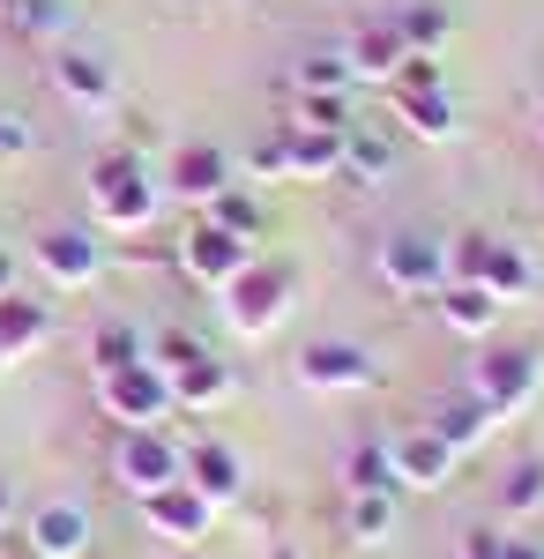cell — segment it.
Here are the masks:
<instances>
[{"instance_id": "cell-1", "label": "cell", "mask_w": 544, "mask_h": 559, "mask_svg": "<svg viewBox=\"0 0 544 559\" xmlns=\"http://www.w3.org/2000/svg\"><path fill=\"white\" fill-rule=\"evenodd\" d=\"M157 366H165V381H172V403H187V411H210V403L232 395V366L202 336H187V329L157 336Z\"/></svg>"}, {"instance_id": "cell-2", "label": "cell", "mask_w": 544, "mask_h": 559, "mask_svg": "<svg viewBox=\"0 0 544 559\" xmlns=\"http://www.w3.org/2000/svg\"><path fill=\"white\" fill-rule=\"evenodd\" d=\"M90 202H97V216H105L113 231H142V224L157 216V187L142 173V157L113 150V157L90 165Z\"/></svg>"}, {"instance_id": "cell-3", "label": "cell", "mask_w": 544, "mask_h": 559, "mask_svg": "<svg viewBox=\"0 0 544 559\" xmlns=\"http://www.w3.org/2000/svg\"><path fill=\"white\" fill-rule=\"evenodd\" d=\"M292 269L284 261H247L232 284H224V321L239 329V336H269L276 321H284V306H292Z\"/></svg>"}, {"instance_id": "cell-4", "label": "cell", "mask_w": 544, "mask_h": 559, "mask_svg": "<svg viewBox=\"0 0 544 559\" xmlns=\"http://www.w3.org/2000/svg\"><path fill=\"white\" fill-rule=\"evenodd\" d=\"M113 471H120L127 492H142V500H150V492H165L172 477L187 471V448H179L165 426H127L120 448H113Z\"/></svg>"}, {"instance_id": "cell-5", "label": "cell", "mask_w": 544, "mask_h": 559, "mask_svg": "<svg viewBox=\"0 0 544 559\" xmlns=\"http://www.w3.org/2000/svg\"><path fill=\"white\" fill-rule=\"evenodd\" d=\"M97 395H105V411L120 426H165V411H172V381L157 358H134L120 373H97Z\"/></svg>"}, {"instance_id": "cell-6", "label": "cell", "mask_w": 544, "mask_h": 559, "mask_svg": "<svg viewBox=\"0 0 544 559\" xmlns=\"http://www.w3.org/2000/svg\"><path fill=\"white\" fill-rule=\"evenodd\" d=\"M470 395L493 411V418H507V411H522L530 395H537V350L530 344H507V350H485L477 366H470Z\"/></svg>"}, {"instance_id": "cell-7", "label": "cell", "mask_w": 544, "mask_h": 559, "mask_svg": "<svg viewBox=\"0 0 544 559\" xmlns=\"http://www.w3.org/2000/svg\"><path fill=\"white\" fill-rule=\"evenodd\" d=\"M380 284H395V292H440L448 284V247L440 239H425V231H388L380 239Z\"/></svg>"}, {"instance_id": "cell-8", "label": "cell", "mask_w": 544, "mask_h": 559, "mask_svg": "<svg viewBox=\"0 0 544 559\" xmlns=\"http://www.w3.org/2000/svg\"><path fill=\"white\" fill-rule=\"evenodd\" d=\"M247 261H253V239H232V231H216V224H194V231L179 239V269H187L194 284H210V292H224Z\"/></svg>"}, {"instance_id": "cell-9", "label": "cell", "mask_w": 544, "mask_h": 559, "mask_svg": "<svg viewBox=\"0 0 544 559\" xmlns=\"http://www.w3.org/2000/svg\"><path fill=\"white\" fill-rule=\"evenodd\" d=\"M38 261H45L52 284L83 292V284H97V269H105V247L90 239L83 224H45V231H38Z\"/></svg>"}, {"instance_id": "cell-10", "label": "cell", "mask_w": 544, "mask_h": 559, "mask_svg": "<svg viewBox=\"0 0 544 559\" xmlns=\"http://www.w3.org/2000/svg\"><path fill=\"white\" fill-rule=\"evenodd\" d=\"M388 463H395V485L433 492V485H448V477H456V448H448L433 426H411V432H395V440H388Z\"/></svg>"}, {"instance_id": "cell-11", "label": "cell", "mask_w": 544, "mask_h": 559, "mask_svg": "<svg viewBox=\"0 0 544 559\" xmlns=\"http://www.w3.org/2000/svg\"><path fill=\"white\" fill-rule=\"evenodd\" d=\"M142 515H150V530L157 537H172V545H194V537H210V522H216V508L187 485V477H172L165 492H150L142 500Z\"/></svg>"}, {"instance_id": "cell-12", "label": "cell", "mask_w": 544, "mask_h": 559, "mask_svg": "<svg viewBox=\"0 0 544 559\" xmlns=\"http://www.w3.org/2000/svg\"><path fill=\"white\" fill-rule=\"evenodd\" d=\"M23 537H31V559H83L90 552V508L83 500H45Z\"/></svg>"}, {"instance_id": "cell-13", "label": "cell", "mask_w": 544, "mask_h": 559, "mask_svg": "<svg viewBox=\"0 0 544 559\" xmlns=\"http://www.w3.org/2000/svg\"><path fill=\"white\" fill-rule=\"evenodd\" d=\"M298 381L321 388V395H343V388H366L374 381V358L358 344H343V336H329V344H306L298 350Z\"/></svg>"}, {"instance_id": "cell-14", "label": "cell", "mask_w": 544, "mask_h": 559, "mask_svg": "<svg viewBox=\"0 0 544 559\" xmlns=\"http://www.w3.org/2000/svg\"><path fill=\"white\" fill-rule=\"evenodd\" d=\"M187 485H194V492H202V500H210V508H224V500H239V485H247V471H239V455H232V448H224V440H194V448H187Z\"/></svg>"}, {"instance_id": "cell-15", "label": "cell", "mask_w": 544, "mask_h": 559, "mask_svg": "<svg viewBox=\"0 0 544 559\" xmlns=\"http://www.w3.org/2000/svg\"><path fill=\"white\" fill-rule=\"evenodd\" d=\"M403 60H411V45H403V31H395V15H380V23H366V31L351 38V75H358V83L403 75Z\"/></svg>"}, {"instance_id": "cell-16", "label": "cell", "mask_w": 544, "mask_h": 559, "mask_svg": "<svg viewBox=\"0 0 544 559\" xmlns=\"http://www.w3.org/2000/svg\"><path fill=\"white\" fill-rule=\"evenodd\" d=\"M52 90H60V97H75V105H113V68H105L97 52L60 45V52H52Z\"/></svg>"}, {"instance_id": "cell-17", "label": "cell", "mask_w": 544, "mask_h": 559, "mask_svg": "<svg viewBox=\"0 0 544 559\" xmlns=\"http://www.w3.org/2000/svg\"><path fill=\"white\" fill-rule=\"evenodd\" d=\"M172 187H179L187 202H216V194L232 187V157H224L216 142H187L179 165H172Z\"/></svg>"}, {"instance_id": "cell-18", "label": "cell", "mask_w": 544, "mask_h": 559, "mask_svg": "<svg viewBox=\"0 0 544 559\" xmlns=\"http://www.w3.org/2000/svg\"><path fill=\"white\" fill-rule=\"evenodd\" d=\"M433 299H440V321H448L456 336H485V329L500 321V299H493L485 284H462V276H448Z\"/></svg>"}, {"instance_id": "cell-19", "label": "cell", "mask_w": 544, "mask_h": 559, "mask_svg": "<svg viewBox=\"0 0 544 559\" xmlns=\"http://www.w3.org/2000/svg\"><path fill=\"white\" fill-rule=\"evenodd\" d=\"M284 157H292V179H335L343 173V134L329 128H284Z\"/></svg>"}, {"instance_id": "cell-20", "label": "cell", "mask_w": 544, "mask_h": 559, "mask_svg": "<svg viewBox=\"0 0 544 559\" xmlns=\"http://www.w3.org/2000/svg\"><path fill=\"white\" fill-rule=\"evenodd\" d=\"M425 426L440 432V440H448V448H456V455H470V448H477V440H485V432L500 426V418H493V411H485V403H477V395H456V403H440V411H433V418H425Z\"/></svg>"}, {"instance_id": "cell-21", "label": "cell", "mask_w": 544, "mask_h": 559, "mask_svg": "<svg viewBox=\"0 0 544 559\" xmlns=\"http://www.w3.org/2000/svg\"><path fill=\"white\" fill-rule=\"evenodd\" d=\"M45 306L38 299H15V292H0V358H23V350L45 344Z\"/></svg>"}, {"instance_id": "cell-22", "label": "cell", "mask_w": 544, "mask_h": 559, "mask_svg": "<svg viewBox=\"0 0 544 559\" xmlns=\"http://www.w3.org/2000/svg\"><path fill=\"white\" fill-rule=\"evenodd\" d=\"M395 112H403V128L425 134V142H448V134H456V105H448L440 90H395Z\"/></svg>"}, {"instance_id": "cell-23", "label": "cell", "mask_w": 544, "mask_h": 559, "mask_svg": "<svg viewBox=\"0 0 544 559\" xmlns=\"http://www.w3.org/2000/svg\"><path fill=\"white\" fill-rule=\"evenodd\" d=\"M343 530H351V545H388L395 537V492H351Z\"/></svg>"}, {"instance_id": "cell-24", "label": "cell", "mask_w": 544, "mask_h": 559, "mask_svg": "<svg viewBox=\"0 0 544 559\" xmlns=\"http://www.w3.org/2000/svg\"><path fill=\"white\" fill-rule=\"evenodd\" d=\"M343 173H351V179H388V173H395V150H388V134H380V128H358V120H351V128H343Z\"/></svg>"}, {"instance_id": "cell-25", "label": "cell", "mask_w": 544, "mask_h": 559, "mask_svg": "<svg viewBox=\"0 0 544 559\" xmlns=\"http://www.w3.org/2000/svg\"><path fill=\"white\" fill-rule=\"evenodd\" d=\"M477 284H485L493 299H522V292H530V261L515 254L507 239H493V247H485V261H477Z\"/></svg>"}, {"instance_id": "cell-26", "label": "cell", "mask_w": 544, "mask_h": 559, "mask_svg": "<svg viewBox=\"0 0 544 559\" xmlns=\"http://www.w3.org/2000/svg\"><path fill=\"white\" fill-rule=\"evenodd\" d=\"M395 31H403L411 52H440V45H448V8H440V0H403V8H395Z\"/></svg>"}, {"instance_id": "cell-27", "label": "cell", "mask_w": 544, "mask_h": 559, "mask_svg": "<svg viewBox=\"0 0 544 559\" xmlns=\"http://www.w3.org/2000/svg\"><path fill=\"white\" fill-rule=\"evenodd\" d=\"M343 485L351 492H395V463H388V440H358L343 455Z\"/></svg>"}, {"instance_id": "cell-28", "label": "cell", "mask_w": 544, "mask_h": 559, "mask_svg": "<svg viewBox=\"0 0 544 559\" xmlns=\"http://www.w3.org/2000/svg\"><path fill=\"white\" fill-rule=\"evenodd\" d=\"M500 508H507V515H537V508H544V463H537V455H522V463L507 471Z\"/></svg>"}, {"instance_id": "cell-29", "label": "cell", "mask_w": 544, "mask_h": 559, "mask_svg": "<svg viewBox=\"0 0 544 559\" xmlns=\"http://www.w3.org/2000/svg\"><path fill=\"white\" fill-rule=\"evenodd\" d=\"M210 224L232 231V239H253V231H261V202H253L247 187H224V194L210 202Z\"/></svg>"}, {"instance_id": "cell-30", "label": "cell", "mask_w": 544, "mask_h": 559, "mask_svg": "<svg viewBox=\"0 0 544 559\" xmlns=\"http://www.w3.org/2000/svg\"><path fill=\"white\" fill-rule=\"evenodd\" d=\"M134 358H142V344H134L127 321H105V329L90 336V366H97V373H120V366H134Z\"/></svg>"}, {"instance_id": "cell-31", "label": "cell", "mask_w": 544, "mask_h": 559, "mask_svg": "<svg viewBox=\"0 0 544 559\" xmlns=\"http://www.w3.org/2000/svg\"><path fill=\"white\" fill-rule=\"evenodd\" d=\"M298 128L343 134V128H351V97H343V90H298Z\"/></svg>"}, {"instance_id": "cell-32", "label": "cell", "mask_w": 544, "mask_h": 559, "mask_svg": "<svg viewBox=\"0 0 544 559\" xmlns=\"http://www.w3.org/2000/svg\"><path fill=\"white\" fill-rule=\"evenodd\" d=\"M351 83H358V75H351V52H314V60L298 68V90H343V97H351Z\"/></svg>"}, {"instance_id": "cell-33", "label": "cell", "mask_w": 544, "mask_h": 559, "mask_svg": "<svg viewBox=\"0 0 544 559\" xmlns=\"http://www.w3.org/2000/svg\"><path fill=\"white\" fill-rule=\"evenodd\" d=\"M247 173H261V179H284V173H292V157H284V128L269 134V142H253Z\"/></svg>"}, {"instance_id": "cell-34", "label": "cell", "mask_w": 544, "mask_h": 559, "mask_svg": "<svg viewBox=\"0 0 544 559\" xmlns=\"http://www.w3.org/2000/svg\"><path fill=\"white\" fill-rule=\"evenodd\" d=\"M456 559H507V537H500V530H462Z\"/></svg>"}, {"instance_id": "cell-35", "label": "cell", "mask_w": 544, "mask_h": 559, "mask_svg": "<svg viewBox=\"0 0 544 559\" xmlns=\"http://www.w3.org/2000/svg\"><path fill=\"white\" fill-rule=\"evenodd\" d=\"M31 150V128H23V112H0V157H23Z\"/></svg>"}, {"instance_id": "cell-36", "label": "cell", "mask_w": 544, "mask_h": 559, "mask_svg": "<svg viewBox=\"0 0 544 559\" xmlns=\"http://www.w3.org/2000/svg\"><path fill=\"white\" fill-rule=\"evenodd\" d=\"M507 559H544L537 537H507Z\"/></svg>"}, {"instance_id": "cell-37", "label": "cell", "mask_w": 544, "mask_h": 559, "mask_svg": "<svg viewBox=\"0 0 544 559\" xmlns=\"http://www.w3.org/2000/svg\"><path fill=\"white\" fill-rule=\"evenodd\" d=\"M0 522H8V477H0Z\"/></svg>"}, {"instance_id": "cell-38", "label": "cell", "mask_w": 544, "mask_h": 559, "mask_svg": "<svg viewBox=\"0 0 544 559\" xmlns=\"http://www.w3.org/2000/svg\"><path fill=\"white\" fill-rule=\"evenodd\" d=\"M15 8H23V0H0V15H15Z\"/></svg>"}, {"instance_id": "cell-39", "label": "cell", "mask_w": 544, "mask_h": 559, "mask_svg": "<svg viewBox=\"0 0 544 559\" xmlns=\"http://www.w3.org/2000/svg\"><path fill=\"white\" fill-rule=\"evenodd\" d=\"M0 292H8V254H0Z\"/></svg>"}, {"instance_id": "cell-40", "label": "cell", "mask_w": 544, "mask_h": 559, "mask_svg": "<svg viewBox=\"0 0 544 559\" xmlns=\"http://www.w3.org/2000/svg\"><path fill=\"white\" fill-rule=\"evenodd\" d=\"M172 559H194V552H172Z\"/></svg>"}, {"instance_id": "cell-41", "label": "cell", "mask_w": 544, "mask_h": 559, "mask_svg": "<svg viewBox=\"0 0 544 559\" xmlns=\"http://www.w3.org/2000/svg\"><path fill=\"white\" fill-rule=\"evenodd\" d=\"M276 559H298V552H276Z\"/></svg>"}, {"instance_id": "cell-42", "label": "cell", "mask_w": 544, "mask_h": 559, "mask_svg": "<svg viewBox=\"0 0 544 559\" xmlns=\"http://www.w3.org/2000/svg\"><path fill=\"white\" fill-rule=\"evenodd\" d=\"M23 559H31V552H23Z\"/></svg>"}]
</instances>
